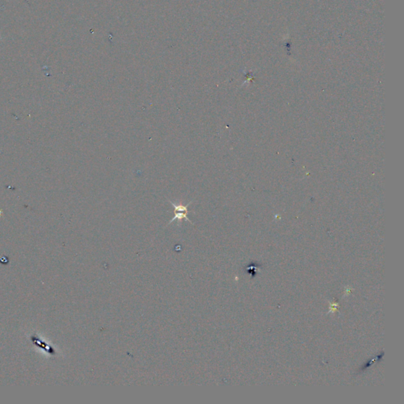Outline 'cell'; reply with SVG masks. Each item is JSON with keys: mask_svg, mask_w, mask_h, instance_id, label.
I'll return each mask as SVG.
<instances>
[{"mask_svg": "<svg viewBox=\"0 0 404 404\" xmlns=\"http://www.w3.org/2000/svg\"><path fill=\"white\" fill-rule=\"evenodd\" d=\"M189 213V212H182V211H176V215H175V217L171 219V221H170L168 225L171 224L172 222H174L175 221H178V225L180 226V223H181L182 221V220H185V221H188V222H190L191 224H194V223L192 222V221H190V219L188 218L187 214Z\"/></svg>", "mask_w": 404, "mask_h": 404, "instance_id": "1", "label": "cell"}]
</instances>
